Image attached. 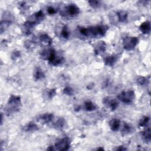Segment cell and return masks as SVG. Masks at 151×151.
<instances>
[{"mask_svg":"<svg viewBox=\"0 0 151 151\" xmlns=\"http://www.w3.org/2000/svg\"><path fill=\"white\" fill-rule=\"evenodd\" d=\"M116 150H126V149L125 147H124L123 146H120L119 147H117L116 149Z\"/></svg>","mask_w":151,"mask_h":151,"instance_id":"obj_35","label":"cell"},{"mask_svg":"<svg viewBox=\"0 0 151 151\" xmlns=\"http://www.w3.org/2000/svg\"><path fill=\"white\" fill-rule=\"evenodd\" d=\"M24 46L25 47L29 50H32L35 48V42L32 40H27L25 41L24 42Z\"/></svg>","mask_w":151,"mask_h":151,"instance_id":"obj_27","label":"cell"},{"mask_svg":"<svg viewBox=\"0 0 151 151\" xmlns=\"http://www.w3.org/2000/svg\"><path fill=\"white\" fill-rule=\"evenodd\" d=\"M47 12L50 15H54V14H55L57 12V11L52 6H48L47 8Z\"/></svg>","mask_w":151,"mask_h":151,"instance_id":"obj_34","label":"cell"},{"mask_svg":"<svg viewBox=\"0 0 151 151\" xmlns=\"http://www.w3.org/2000/svg\"><path fill=\"white\" fill-rule=\"evenodd\" d=\"M33 76H34V77L35 80H42L45 77V73H44L43 70L40 67H36L35 68V69L34 71Z\"/></svg>","mask_w":151,"mask_h":151,"instance_id":"obj_15","label":"cell"},{"mask_svg":"<svg viewBox=\"0 0 151 151\" xmlns=\"http://www.w3.org/2000/svg\"><path fill=\"white\" fill-rule=\"evenodd\" d=\"M40 41L43 46H50L52 42V38L47 34H41L40 37Z\"/></svg>","mask_w":151,"mask_h":151,"instance_id":"obj_11","label":"cell"},{"mask_svg":"<svg viewBox=\"0 0 151 151\" xmlns=\"http://www.w3.org/2000/svg\"><path fill=\"white\" fill-rule=\"evenodd\" d=\"M136 83L139 86H145L149 83V79H148L147 77H143V76H139L136 78Z\"/></svg>","mask_w":151,"mask_h":151,"instance_id":"obj_24","label":"cell"},{"mask_svg":"<svg viewBox=\"0 0 151 151\" xmlns=\"http://www.w3.org/2000/svg\"><path fill=\"white\" fill-rule=\"evenodd\" d=\"M52 50H53L52 48H48V49L44 50L40 53L41 58L44 60H48Z\"/></svg>","mask_w":151,"mask_h":151,"instance_id":"obj_22","label":"cell"},{"mask_svg":"<svg viewBox=\"0 0 151 151\" xmlns=\"http://www.w3.org/2000/svg\"><path fill=\"white\" fill-rule=\"evenodd\" d=\"M45 94L47 98L48 99H52L55 95H56V90L55 88H51L48 89L46 91Z\"/></svg>","mask_w":151,"mask_h":151,"instance_id":"obj_28","label":"cell"},{"mask_svg":"<svg viewBox=\"0 0 151 151\" xmlns=\"http://www.w3.org/2000/svg\"><path fill=\"white\" fill-rule=\"evenodd\" d=\"M106 50V44L104 42H99L94 47V53L96 55L104 52Z\"/></svg>","mask_w":151,"mask_h":151,"instance_id":"obj_12","label":"cell"},{"mask_svg":"<svg viewBox=\"0 0 151 151\" xmlns=\"http://www.w3.org/2000/svg\"><path fill=\"white\" fill-rule=\"evenodd\" d=\"M138 42L139 40L136 37H126L123 40V45L124 49L130 51L136 47Z\"/></svg>","mask_w":151,"mask_h":151,"instance_id":"obj_4","label":"cell"},{"mask_svg":"<svg viewBox=\"0 0 151 151\" xmlns=\"http://www.w3.org/2000/svg\"><path fill=\"white\" fill-rule=\"evenodd\" d=\"M109 126L112 131L116 132L117 131L120 126V121L118 119H112L109 122Z\"/></svg>","mask_w":151,"mask_h":151,"instance_id":"obj_13","label":"cell"},{"mask_svg":"<svg viewBox=\"0 0 151 151\" xmlns=\"http://www.w3.org/2000/svg\"><path fill=\"white\" fill-rule=\"evenodd\" d=\"M37 22L32 21H28L23 24V32L27 35L31 34Z\"/></svg>","mask_w":151,"mask_h":151,"instance_id":"obj_9","label":"cell"},{"mask_svg":"<svg viewBox=\"0 0 151 151\" xmlns=\"http://www.w3.org/2000/svg\"><path fill=\"white\" fill-rule=\"evenodd\" d=\"M97 150H104V149H103V148H101V147H99Z\"/></svg>","mask_w":151,"mask_h":151,"instance_id":"obj_37","label":"cell"},{"mask_svg":"<svg viewBox=\"0 0 151 151\" xmlns=\"http://www.w3.org/2000/svg\"><path fill=\"white\" fill-rule=\"evenodd\" d=\"M21 57V52L19 51H18V50H14L12 51V54H11V59L14 61H15L17 60V59H18L19 57Z\"/></svg>","mask_w":151,"mask_h":151,"instance_id":"obj_32","label":"cell"},{"mask_svg":"<svg viewBox=\"0 0 151 151\" xmlns=\"http://www.w3.org/2000/svg\"><path fill=\"white\" fill-rule=\"evenodd\" d=\"M47 150H54V148H53L52 146H49V147H48V148L47 149Z\"/></svg>","mask_w":151,"mask_h":151,"instance_id":"obj_36","label":"cell"},{"mask_svg":"<svg viewBox=\"0 0 151 151\" xmlns=\"http://www.w3.org/2000/svg\"><path fill=\"white\" fill-rule=\"evenodd\" d=\"M118 20L121 22H124L127 19L128 14L126 11H120L117 12Z\"/></svg>","mask_w":151,"mask_h":151,"instance_id":"obj_20","label":"cell"},{"mask_svg":"<svg viewBox=\"0 0 151 151\" xmlns=\"http://www.w3.org/2000/svg\"><path fill=\"white\" fill-rule=\"evenodd\" d=\"M23 130L25 132H35V131L38 130V127L35 123H34L33 122H29L23 127Z\"/></svg>","mask_w":151,"mask_h":151,"instance_id":"obj_18","label":"cell"},{"mask_svg":"<svg viewBox=\"0 0 151 151\" xmlns=\"http://www.w3.org/2000/svg\"><path fill=\"white\" fill-rule=\"evenodd\" d=\"M65 120L63 117H60L57 119V121H55L53 124V127L57 129L60 130L63 128V127L65 125Z\"/></svg>","mask_w":151,"mask_h":151,"instance_id":"obj_21","label":"cell"},{"mask_svg":"<svg viewBox=\"0 0 151 151\" xmlns=\"http://www.w3.org/2000/svg\"><path fill=\"white\" fill-rule=\"evenodd\" d=\"M88 3L89 5L90 6H91L93 8H97L101 5V2L99 1H96V0L88 1Z\"/></svg>","mask_w":151,"mask_h":151,"instance_id":"obj_31","label":"cell"},{"mask_svg":"<svg viewBox=\"0 0 151 151\" xmlns=\"http://www.w3.org/2000/svg\"><path fill=\"white\" fill-rule=\"evenodd\" d=\"M63 93H64V94H65L66 95L72 96L74 94V90L73 89L72 87H71L70 86H67L64 88Z\"/></svg>","mask_w":151,"mask_h":151,"instance_id":"obj_33","label":"cell"},{"mask_svg":"<svg viewBox=\"0 0 151 151\" xmlns=\"http://www.w3.org/2000/svg\"><path fill=\"white\" fill-rule=\"evenodd\" d=\"M70 146V140L68 137H64L58 141H57L55 144V147L57 150L60 151L67 150L69 149Z\"/></svg>","mask_w":151,"mask_h":151,"instance_id":"obj_6","label":"cell"},{"mask_svg":"<svg viewBox=\"0 0 151 151\" xmlns=\"http://www.w3.org/2000/svg\"><path fill=\"white\" fill-rule=\"evenodd\" d=\"M21 107V98L18 96L11 95L9 98L7 104L5 108V111L8 115L17 112Z\"/></svg>","mask_w":151,"mask_h":151,"instance_id":"obj_2","label":"cell"},{"mask_svg":"<svg viewBox=\"0 0 151 151\" xmlns=\"http://www.w3.org/2000/svg\"><path fill=\"white\" fill-rule=\"evenodd\" d=\"M103 103L108 108H109L111 111L115 110L119 106L118 101L116 99H112L110 97H106L103 98Z\"/></svg>","mask_w":151,"mask_h":151,"instance_id":"obj_7","label":"cell"},{"mask_svg":"<svg viewBox=\"0 0 151 151\" xmlns=\"http://www.w3.org/2000/svg\"><path fill=\"white\" fill-rule=\"evenodd\" d=\"M34 17H35V18L38 21H40L42 20L45 18V15H44V12L41 10H40L39 11H38L36 13H35Z\"/></svg>","mask_w":151,"mask_h":151,"instance_id":"obj_30","label":"cell"},{"mask_svg":"<svg viewBox=\"0 0 151 151\" xmlns=\"http://www.w3.org/2000/svg\"><path fill=\"white\" fill-rule=\"evenodd\" d=\"M54 118V115L52 113H46L40 115L37 119L38 121L40 122L41 123H48L52 120Z\"/></svg>","mask_w":151,"mask_h":151,"instance_id":"obj_10","label":"cell"},{"mask_svg":"<svg viewBox=\"0 0 151 151\" xmlns=\"http://www.w3.org/2000/svg\"><path fill=\"white\" fill-rule=\"evenodd\" d=\"M61 35L65 39L68 38L69 35H70V32H69V31H68L67 26H64L63 27L61 32Z\"/></svg>","mask_w":151,"mask_h":151,"instance_id":"obj_29","label":"cell"},{"mask_svg":"<svg viewBox=\"0 0 151 151\" xmlns=\"http://www.w3.org/2000/svg\"><path fill=\"white\" fill-rule=\"evenodd\" d=\"M139 29L144 34H149L150 32V23L149 21H146L142 23Z\"/></svg>","mask_w":151,"mask_h":151,"instance_id":"obj_17","label":"cell"},{"mask_svg":"<svg viewBox=\"0 0 151 151\" xmlns=\"http://www.w3.org/2000/svg\"><path fill=\"white\" fill-rule=\"evenodd\" d=\"M150 120V117L148 116H143L139 123L140 127H146Z\"/></svg>","mask_w":151,"mask_h":151,"instance_id":"obj_26","label":"cell"},{"mask_svg":"<svg viewBox=\"0 0 151 151\" xmlns=\"http://www.w3.org/2000/svg\"><path fill=\"white\" fill-rule=\"evenodd\" d=\"M65 11L67 15L70 17H75L80 14L79 8L75 4H70L68 5L65 8Z\"/></svg>","mask_w":151,"mask_h":151,"instance_id":"obj_8","label":"cell"},{"mask_svg":"<svg viewBox=\"0 0 151 151\" xmlns=\"http://www.w3.org/2000/svg\"><path fill=\"white\" fill-rule=\"evenodd\" d=\"M117 60V57L116 55H110L104 58V61L105 65L109 67H112L115 64Z\"/></svg>","mask_w":151,"mask_h":151,"instance_id":"obj_14","label":"cell"},{"mask_svg":"<svg viewBox=\"0 0 151 151\" xmlns=\"http://www.w3.org/2000/svg\"><path fill=\"white\" fill-rule=\"evenodd\" d=\"M12 20L11 18H6L5 19H2L0 24V29L1 33H3L6 29L8 28V27L11 24Z\"/></svg>","mask_w":151,"mask_h":151,"instance_id":"obj_16","label":"cell"},{"mask_svg":"<svg viewBox=\"0 0 151 151\" xmlns=\"http://www.w3.org/2000/svg\"><path fill=\"white\" fill-rule=\"evenodd\" d=\"M48 61L51 65L57 66L61 64L64 62V58L61 55H58L56 51L53 50Z\"/></svg>","mask_w":151,"mask_h":151,"instance_id":"obj_5","label":"cell"},{"mask_svg":"<svg viewBox=\"0 0 151 151\" xmlns=\"http://www.w3.org/2000/svg\"><path fill=\"white\" fill-rule=\"evenodd\" d=\"M133 132V127H132L130 124L124 123L122 130V132L123 134H128Z\"/></svg>","mask_w":151,"mask_h":151,"instance_id":"obj_25","label":"cell"},{"mask_svg":"<svg viewBox=\"0 0 151 151\" xmlns=\"http://www.w3.org/2000/svg\"><path fill=\"white\" fill-rule=\"evenodd\" d=\"M108 29L109 27L107 25H97L87 28L80 27L79 31L81 35L86 37L98 38L104 36Z\"/></svg>","mask_w":151,"mask_h":151,"instance_id":"obj_1","label":"cell"},{"mask_svg":"<svg viewBox=\"0 0 151 151\" xmlns=\"http://www.w3.org/2000/svg\"><path fill=\"white\" fill-rule=\"evenodd\" d=\"M117 99L124 104H130L133 103L135 99V93L133 90L124 91L117 96Z\"/></svg>","mask_w":151,"mask_h":151,"instance_id":"obj_3","label":"cell"},{"mask_svg":"<svg viewBox=\"0 0 151 151\" xmlns=\"http://www.w3.org/2000/svg\"><path fill=\"white\" fill-rule=\"evenodd\" d=\"M97 107L95 104H94L91 101H87L84 103V109L86 111H92L96 109Z\"/></svg>","mask_w":151,"mask_h":151,"instance_id":"obj_23","label":"cell"},{"mask_svg":"<svg viewBox=\"0 0 151 151\" xmlns=\"http://www.w3.org/2000/svg\"><path fill=\"white\" fill-rule=\"evenodd\" d=\"M142 137L143 139L146 142H150L151 140V130L150 127L146 128L145 130L142 132L141 133Z\"/></svg>","mask_w":151,"mask_h":151,"instance_id":"obj_19","label":"cell"}]
</instances>
